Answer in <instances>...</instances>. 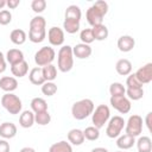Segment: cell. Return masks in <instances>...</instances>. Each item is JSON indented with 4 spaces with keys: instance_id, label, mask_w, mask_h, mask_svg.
Returning a JSON list of instances; mask_svg holds the SVG:
<instances>
[{
    "instance_id": "obj_1",
    "label": "cell",
    "mask_w": 152,
    "mask_h": 152,
    "mask_svg": "<svg viewBox=\"0 0 152 152\" xmlns=\"http://www.w3.org/2000/svg\"><path fill=\"white\" fill-rule=\"evenodd\" d=\"M108 13V4L103 0L95 1L86 12V19L93 27L103 24V18Z\"/></svg>"
},
{
    "instance_id": "obj_2",
    "label": "cell",
    "mask_w": 152,
    "mask_h": 152,
    "mask_svg": "<svg viewBox=\"0 0 152 152\" xmlns=\"http://www.w3.org/2000/svg\"><path fill=\"white\" fill-rule=\"evenodd\" d=\"M46 38V20L42 15H36L30 20L28 40L32 43H42Z\"/></svg>"
},
{
    "instance_id": "obj_3",
    "label": "cell",
    "mask_w": 152,
    "mask_h": 152,
    "mask_svg": "<svg viewBox=\"0 0 152 152\" xmlns=\"http://www.w3.org/2000/svg\"><path fill=\"white\" fill-rule=\"evenodd\" d=\"M57 66L62 72H69L74 66V55L72 46L62 45L57 53Z\"/></svg>"
},
{
    "instance_id": "obj_4",
    "label": "cell",
    "mask_w": 152,
    "mask_h": 152,
    "mask_svg": "<svg viewBox=\"0 0 152 152\" xmlns=\"http://www.w3.org/2000/svg\"><path fill=\"white\" fill-rule=\"evenodd\" d=\"M94 108L95 104L90 99H82L80 101H76L71 107L72 118L76 120H84L93 114Z\"/></svg>"
},
{
    "instance_id": "obj_5",
    "label": "cell",
    "mask_w": 152,
    "mask_h": 152,
    "mask_svg": "<svg viewBox=\"0 0 152 152\" xmlns=\"http://www.w3.org/2000/svg\"><path fill=\"white\" fill-rule=\"evenodd\" d=\"M1 106L12 115H17L20 114L21 109H23V102L19 99V96H17L13 93H6L2 95L1 97Z\"/></svg>"
},
{
    "instance_id": "obj_6",
    "label": "cell",
    "mask_w": 152,
    "mask_h": 152,
    "mask_svg": "<svg viewBox=\"0 0 152 152\" xmlns=\"http://www.w3.org/2000/svg\"><path fill=\"white\" fill-rule=\"evenodd\" d=\"M110 119V110L107 104H99L96 108H94V112L91 114V122L93 126L96 128H102L108 120Z\"/></svg>"
},
{
    "instance_id": "obj_7",
    "label": "cell",
    "mask_w": 152,
    "mask_h": 152,
    "mask_svg": "<svg viewBox=\"0 0 152 152\" xmlns=\"http://www.w3.org/2000/svg\"><path fill=\"white\" fill-rule=\"evenodd\" d=\"M55 57H56V52H55L53 48L43 46L34 53V63L37 64V66L43 68L45 65L52 64Z\"/></svg>"
},
{
    "instance_id": "obj_8",
    "label": "cell",
    "mask_w": 152,
    "mask_h": 152,
    "mask_svg": "<svg viewBox=\"0 0 152 152\" xmlns=\"http://www.w3.org/2000/svg\"><path fill=\"white\" fill-rule=\"evenodd\" d=\"M142 118L138 114H133L128 118V120L125 122V132L126 134L137 138L140 137L141 132H142Z\"/></svg>"
},
{
    "instance_id": "obj_9",
    "label": "cell",
    "mask_w": 152,
    "mask_h": 152,
    "mask_svg": "<svg viewBox=\"0 0 152 152\" xmlns=\"http://www.w3.org/2000/svg\"><path fill=\"white\" fill-rule=\"evenodd\" d=\"M125 120L122 116L120 115H114L113 118H110L107 122V127H106V134L108 138L114 139L118 138L119 135H121V132L125 127Z\"/></svg>"
},
{
    "instance_id": "obj_10",
    "label": "cell",
    "mask_w": 152,
    "mask_h": 152,
    "mask_svg": "<svg viewBox=\"0 0 152 152\" xmlns=\"http://www.w3.org/2000/svg\"><path fill=\"white\" fill-rule=\"evenodd\" d=\"M109 102H110V106L115 110H118L120 114H127L131 110V108H132L131 100H128L126 97V95H122V96H110Z\"/></svg>"
},
{
    "instance_id": "obj_11",
    "label": "cell",
    "mask_w": 152,
    "mask_h": 152,
    "mask_svg": "<svg viewBox=\"0 0 152 152\" xmlns=\"http://www.w3.org/2000/svg\"><path fill=\"white\" fill-rule=\"evenodd\" d=\"M64 31L58 26H52L48 31V40L52 46H62L64 43Z\"/></svg>"
},
{
    "instance_id": "obj_12",
    "label": "cell",
    "mask_w": 152,
    "mask_h": 152,
    "mask_svg": "<svg viewBox=\"0 0 152 152\" xmlns=\"http://www.w3.org/2000/svg\"><path fill=\"white\" fill-rule=\"evenodd\" d=\"M141 84H147L152 81V63H146L134 72Z\"/></svg>"
},
{
    "instance_id": "obj_13",
    "label": "cell",
    "mask_w": 152,
    "mask_h": 152,
    "mask_svg": "<svg viewBox=\"0 0 152 152\" xmlns=\"http://www.w3.org/2000/svg\"><path fill=\"white\" fill-rule=\"evenodd\" d=\"M116 45H118V49L121 52H129L135 46V40L132 36L125 34V36L119 37V39L116 42Z\"/></svg>"
},
{
    "instance_id": "obj_14",
    "label": "cell",
    "mask_w": 152,
    "mask_h": 152,
    "mask_svg": "<svg viewBox=\"0 0 152 152\" xmlns=\"http://www.w3.org/2000/svg\"><path fill=\"white\" fill-rule=\"evenodd\" d=\"M91 52H93V50H91L90 45H88V44L80 43V44H76L75 46H72V55H74V57L78 58V59L89 58Z\"/></svg>"
},
{
    "instance_id": "obj_15",
    "label": "cell",
    "mask_w": 152,
    "mask_h": 152,
    "mask_svg": "<svg viewBox=\"0 0 152 152\" xmlns=\"http://www.w3.org/2000/svg\"><path fill=\"white\" fill-rule=\"evenodd\" d=\"M17 126L13 122H2L0 124V137L2 139H12L17 135Z\"/></svg>"
},
{
    "instance_id": "obj_16",
    "label": "cell",
    "mask_w": 152,
    "mask_h": 152,
    "mask_svg": "<svg viewBox=\"0 0 152 152\" xmlns=\"http://www.w3.org/2000/svg\"><path fill=\"white\" fill-rule=\"evenodd\" d=\"M18 88V81L13 76H2L0 78V89L6 93H13Z\"/></svg>"
},
{
    "instance_id": "obj_17",
    "label": "cell",
    "mask_w": 152,
    "mask_h": 152,
    "mask_svg": "<svg viewBox=\"0 0 152 152\" xmlns=\"http://www.w3.org/2000/svg\"><path fill=\"white\" fill-rule=\"evenodd\" d=\"M68 141L71 145L75 146H80L84 142V135H83V131H81L80 128H72L68 132Z\"/></svg>"
},
{
    "instance_id": "obj_18",
    "label": "cell",
    "mask_w": 152,
    "mask_h": 152,
    "mask_svg": "<svg viewBox=\"0 0 152 152\" xmlns=\"http://www.w3.org/2000/svg\"><path fill=\"white\" fill-rule=\"evenodd\" d=\"M135 144V138L128 135V134H122V135H119L118 139H116V146L121 150V151H125V150H129L134 146Z\"/></svg>"
},
{
    "instance_id": "obj_19",
    "label": "cell",
    "mask_w": 152,
    "mask_h": 152,
    "mask_svg": "<svg viewBox=\"0 0 152 152\" xmlns=\"http://www.w3.org/2000/svg\"><path fill=\"white\" fill-rule=\"evenodd\" d=\"M115 70L121 76H128L132 72V63L127 58H121L115 64Z\"/></svg>"
},
{
    "instance_id": "obj_20",
    "label": "cell",
    "mask_w": 152,
    "mask_h": 152,
    "mask_svg": "<svg viewBox=\"0 0 152 152\" xmlns=\"http://www.w3.org/2000/svg\"><path fill=\"white\" fill-rule=\"evenodd\" d=\"M5 58H6V62L10 63V65H14V64L24 61V53L19 49H10L7 51Z\"/></svg>"
},
{
    "instance_id": "obj_21",
    "label": "cell",
    "mask_w": 152,
    "mask_h": 152,
    "mask_svg": "<svg viewBox=\"0 0 152 152\" xmlns=\"http://www.w3.org/2000/svg\"><path fill=\"white\" fill-rule=\"evenodd\" d=\"M28 80L34 86H42L44 82H45V78L43 76V71H42V68L39 66H34L28 72Z\"/></svg>"
},
{
    "instance_id": "obj_22",
    "label": "cell",
    "mask_w": 152,
    "mask_h": 152,
    "mask_svg": "<svg viewBox=\"0 0 152 152\" xmlns=\"http://www.w3.org/2000/svg\"><path fill=\"white\" fill-rule=\"evenodd\" d=\"M33 124H34V113L28 109L21 112L19 116V125L23 128H30L33 126Z\"/></svg>"
},
{
    "instance_id": "obj_23",
    "label": "cell",
    "mask_w": 152,
    "mask_h": 152,
    "mask_svg": "<svg viewBox=\"0 0 152 152\" xmlns=\"http://www.w3.org/2000/svg\"><path fill=\"white\" fill-rule=\"evenodd\" d=\"M11 72H12V75L17 78V77H24V76H26L27 75V72H28V63L24 59L23 62H20V63H17V64H14V65H11Z\"/></svg>"
},
{
    "instance_id": "obj_24",
    "label": "cell",
    "mask_w": 152,
    "mask_h": 152,
    "mask_svg": "<svg viewBox=\"0 0 152 152\" xmlns=\"http://www.w3.org/2000/svg\"><path fill=\"white\" fill-rule=\"evenodd\" d=\"M64 17H65V20H74V21H78L80 23L81 17H82L81 8L77 5H70V6L66 7Z\"/></svg>"
},
{
    "instance_id": "obj_25",
    "label": "cell",
    "mask_w": 152,
    "mask_h": 152,
    "mask_svg": "<svg viewBox=\"0 0 152 152\" xmlns=\"http://www.w3.org/2000/svg\"><path fill=\"white\" fill-rule=\"evenodd\" d=\"M10 39L15 45H23L26 42L27 36H26V32L24 30H21V28H14L10 33Z\"/></svg>"
},
{
    "instance_id": "obj_26",
    "label": "cell",
    "mask_w": 152,
    "mask_h": 152,
    "mask_svg": "<svg viewBox=\"0 0 152 152\" xmlns=\"http://www.w3.org/2000/svg\"><path fill=\"white\" fill-rule=\"evenodd\" d=\"M138 152H151L152 151V140L147 135L139 137L138 140H135Z\"/></svg>"
},
{
    "instance_id": "obj_27",
    "label": "cell",
    "mask_w": 152,
    "mask_h": 152,
    "mask_svg": "<svg viewBox=\"0 0 152 152\" xmlns=\"http://www.w3.org/2000/svg\"><path fill=\"white\" fill-rule=\"evenodd\" d=\"M91 31H93V34H94V39L95 40H106L108 38V28L104 24H101V25H96L94 27H91Z\"/></svg>"
},
{
    "instance_id": "obj_28",
    "label": "cell",
    "mask_w": 152,
    "mask_h": 152,
    "mask_svg": "<svg viewBox=\"0 0 152 152\" xmlns=\"http://www.w3.org/2000/svg\"><path fill=\"white\" fill-rule=\"evenodd\" d=\"M31 110L36 114V113H42L48 110V103L43 97H33L31 100Z\"/></svg>"
},
{
    "instance_id": "obj_29",
    "label": "cell",
    "mask_w": 152,
    "mask_h": 152,
    "mask_svg": "<svg viewBox=\"0 0 152 152\" xmlns=\"http://www.w3.org/2000/svg\"><path fill=\"white\" fill-rule=\"evenodd\" d=\"M49 152H72V146L69 141L61 140L50 146Z\"/></svg>"
},
{
    "instance_id": "obj_30",
    "label": "cell",
    "mask_w": 152,
    "mask_h": 152,
    "mask_svg": "<svg viewBox=\"0 0 152 152\" xmlns=\"http://www.w3.org/2000/svg\"><path fill=\"white\" fill-rule=\"evenodd\" d=\"M43 71V76L45 78V82H53V80H56L57 77V68L53 64H49L42 68Z\"/></svg>"
},
{
    "instance_id": "obj_31",
    "label": "cell",
    "mask_w": 152,
    "mask_h": 152,
    "mask_svg": "<svg viewBox=\"0 0 152 152\" xmlns=\"http://www.w3.org/2000/svg\"><path fill=\"white\" fill-rule=\"evenodd\" d=\"M126 97L128 100H133V101H138L140 99H142L144 96V89L142 88H126V93H125Z\"/></svg>"
},
{
    "instance_id": "obj_32",
    "label": "cell",
    "mask_w": 152,
    "mask_h": 152,
    "mask_svg": "<svg viewBox=\"0 0 152 152\" xmlns=\"http://www.w3.org/2000/svg\"><path fill=\"white\" fill-rule=\"evenodd\" d=\"M83 135H84V139L89 141H95L100 138V129L94 126L86 127V129H83Z\"/></svg>"
},
{
    "instance_id": "obj_33",
    "label": "cell",
    "mask_w": 152,
    "mask_h": 152,
    "mask_svg": "<svg viewBox=\"0 0 152 152\" xmlns=\"http://www.w3.org/2000/svg\"><path fill=\"white\" fill-rule=\"evenodd\" d=\"M126 93V88L120 82H114L109 86V94L110 96H122Z\"/></svg>"
},
{
    "instance_id": "obj_34",
    "label": "cell",
    "mask_w": 152,
    "mask_h": 152,
    "mask_svg": "<svg viewBox=\"0 0 152 152\" xmlns=\"http://www.w3.org/2000/svg\"><path fill=\"white\" fill-rule=\"evenodd\" d=\"M50 121H51V115L48 110L34 114V122L40 126H46L48 124H50Z\"/></svg>"
},
{
    "instance_id": "obj_35",
    "label": "cell",
    "mask_w": 152,
    "mask_h": 152,
    "mask_svg": "<svg viewBox=\"0 0 152 152\" xmlns=\"http://www.w3.org/2000/svg\"><path fill=\"white\" fill-rule=\"evenodd\" d=\"M63 28L66 33L74 34L76 32H78L80 30V23L78 21H74V20H65L63 21Z\"/></svg>"
},
{
    "instance_id": "obj_36",
    "label": "cell",
    "mask_w": 152,
    "mask_h": 152,
    "mask_svg": "<svg viewBox=\"0 0 152 152\" xmlns=\"http://www.w3.org/2000/svg\"><path fill=\"white\" fill-rule=\"evenodd\" d=\"M80 39L83 44H91L95 39H94V34H93V31L91 28H83L81 32H80Z\"/></svg>"
},
{
    "instance_id": "obj_37",
    "label": "cell",
    "mask_w": 152,
    "mask_h": 152,
    "mask_svg": "<svg viewBox=\"0 0 152 152\" xmlns=\"http://www.w3.org/2000/svg\"><path fill=\"white\" fill-rule=\"evenodd\" d=\"M42 93L46 96H53L57 93V86L53 82H44L42 84Z\"/></svg>"
},
{
    "instance_id": "obj_38",
    "label": "cell",
    "mask_w": 152,
    "mask_h": 152,
    "mask_svg": "<svg viewBox=\"0 0 152 152\" xmlns=\"http://www.w3.org/2000/svg\"><path fill=\"white\" fill-rule=\"evenodd\" d=\"M31 8L34 13H42L46 8V1L45 0H33L31 2Z\"/></svg>"
},
{
    "instance_id": "obj_39",
    "label": "cell",
    "mask_w": 152,
    "mask_h": 152,
    "mask_svg": "<svg viewBox=\"0 0 152 152\" xmlns=\"http://www.w3.org/2000/svg\"><path fill=\"white\" fill-rule=\"evenodd\" d=\"M126 86L127 88H142V84L139 82V80L137 78V76L134 74H129L127 76V80H126Z\"/></svg>"
},
{
    "instance_id": "obj_40",
    "label": "cell",
    "mask_w": 152,
    "mask_h": 152,
    "mask_svg": "<svg viewBox=\"0 0 152 152\" xmlns=\"http://www.w3.org/2000/svg\"><path fill=\"white\" fill-rule=\"evenodd\" d=\"M12 21V13L8 10L0 11V25H8Z\"/></svg>"
},
{
    "instance_id": "obj_41",
    "label": "cell",
    "mask_w": 152,
    "mask_h": 152,
    "mask_svg": "<svg viewBox=\"0 0 152 152\" xmlns=\"http://www.w3.org/2000/svg\"><path fill=\"white\" fill-rule=\"evenodd\" d=\"M10 142L6 139H0V152H10Z\"/></svg>"
},
{
    "instance_id": "obj_42",
    "label": "cell",
    "mask_w": 152,
    "mask_h": 152,
    "mask_svg": "<svg viewBox=\"0 0 152 152\" xmlns=\"http://www.w3.org/2000/svg\"><path fill=\"white\" fill-rule=\"evenodd\" d=\"M20 5V0H6V6L11 10L17 8Z\"/></svg>"
},
{
    "instance_id": "obj_43",
    "label": "cell",
    "mask_w": 152,
    "mask_h": 152,
    "mask_svg": "<svg viewBox=\"0 0 152 152\" xmlns=\"http://www.w3.org/2000/svg\"><path fill=\"white\" fill-rule=\"evenodd\" d=\"M6 58L4 56V53L0 51V74H2L6 70Z\"/></svg>"
},
{
    "instance_id": "obj_44",
    "label": "cell",
    "mask_w": 152,
    "mask_h": 152,
    "mask_svg": "<svg viewBox=\"0 0 152 152\" xmlns=\"http://www.w3.org/2000/svg\"><path fill=\"white\" fill-rule=\"evenodd\" d=\"M151 118H152V113L148 112V113L146 114V118H145V124H146L148 131H151Z\"/></svg>"
},
{
    "instance_id": "obj_45",
    "label": "cell",
    "mask_w": 152,
    "mask_h": 152,
    "mask_svg": "<svg viewBox=\"0 0 152 152\" xmlns=\"http://www.w3.org/2000/svg\"><path fill=\"white\" fill-rule=\"evenodd\" d=\"M91 152H109V151L104 147H95V148L91 150Z\"/></svg>"
},
{
    "instance_id": "obj_46",
    "label": "cell",
    "mask_w": 152,
    "mask_h": 152,
    "mask_svg": "<svg viewBox=\"0 0 152 152\" xmlns=\"http://www.w3.org/2000/svg\"><path fill=\"white\" fill-rule=\"evenodd\" d=\"M19 152H36V150H34L33 147H28V146H26V147H23Z\"/></svg>"
},
{
    "instance_id": "obj_47",
    "label": "cell",
    "mask_w": 152,
    "mask_h": 152,
    "mask_svg": "<svg viewBox=\"0 0 152 152\" xmlns=\"http://www.w3.org/2000/svg\"><path fill=\"white\" fill-rule=\"evenodd\" d=\"M6 6V0H0V10H2Z\"/></svg>"
},
{
    "instance_id": "obj_48",
    "label": "cell",
    "mask_w": 152,
    "mask_h": 152,
    "mask_svg": "<svg viewBox=\"0 0 152 152\" xmlns=\"http://www.w3.org/2000/svg\"><path fill=\"white\" fill-rule=\"evenodd\" d=\"M115 152H124V151H121V150H120V151H115Z\"/></svg>"
}]
</instances>
